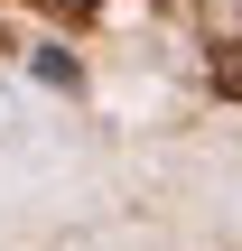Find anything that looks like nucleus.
I'll return each mask as SVG.
<instances>
[{"instance_id":"f257e3e1","label":"nucleus","mask_w":242,"mask_h":251,"mask_svg":"<svg viewBox=\"0 0 242 251\" xmlns=\"http://www.w3.org/2000/svg\"><path fill=\"white\" fill-rule=\"evenodd\" d=\"M215 93H233V102H242V47H215Z\"/></svg>"},{"instance_id":"f03ea898","label":"nucleus","mask_w":242,"mask_h":251,"mask_svg":"<svg viewBox=\"0 0 242 251\" xmlns=\"http://www.w3.org/2000/svg\"><path fill=\"white\" fill-rule=\"evenodd\" d=\"M28 9H47V19H65V28H93V0H28Z\"/></svg>"}]
</instances>
